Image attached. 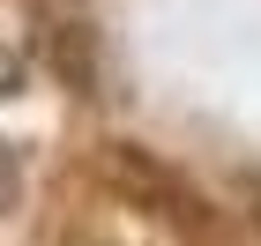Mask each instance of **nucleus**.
Wrapping results in <instances>:
<instances>
[{"mask_svg": "<svg viewBox=\"0 0 261 246\" xmlns=\"http://www.w3.org/2000/svg\"><path fill=\"white\" fill-rule=\"evenodd\" d=\"M97 172H105L112 186H120V194L149 202L157 216H164V209H172V216H194V194L179 186V172H172V164H157L149 149H135V142H112V149L97 157Z\"/></svg>", "mask_w": 261, "mask_h": 246, "instance_id": "f257e3e1", "label": "nucleus"}, {"mask_svg": "<svg viewBox=\"0 0 261 246\" xmlns=\"http://www.w3.org/2000/svg\"><path fill=\"white\" fill-rule=\"evenodd\" d=\"M15 90H22V52L0 38V97H15Z\"/></svg>", "mask_w": 261, "mask_h": 246, "instance_id": "f03ea898", "label": "nucleus"}, {"mask_svg": "<svg viewBox=\"0 0 261 246\" xmlns=\"http://www.w3.org/2000/svg\"><path fill=\"white\" fill-rule=\"evenodd\" d=\"M8 202H15V149L0 142V209H8Z\"/></svg>", "mask_w": 261, "mask_h": 246, "instance_id": "7ed1b4c3", "label": "nucleus"}, {"mask_svg": "<svg viewBox=\"0 0 261 246\" xmlns=\"http://www.w3.org/2000/svg\"><path fill=\"white\" fill-rule=\"evenodd\" d=\"M246 209H254V224H261V172L246 179Z\"/></svg>", "mask_w": 261, "mask_h": 246, "instance_id": "20e7f679", "label": "nucleus"}]
</instances>
